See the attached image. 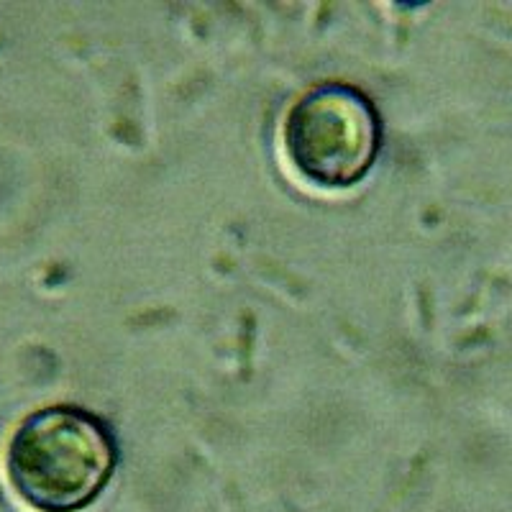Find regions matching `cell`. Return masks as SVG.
<instances>
[{"instance_id": "7a4b0ae2", "label": "cell", "mask_w": 512, "mask_h": 512, "mask_svg": "<svg viewBox=\"0 0 512 512\" xmlns=\"http://www.w3.org/2000/svg\"><path fill=\"white\" fill-rule=\"evenodd\" d=\"M282 146L300 177L341 190L367 175L382 146L377 108L344 82H320L290 105Z\"/></svg>"}, {"instance_id": "6da1fadb", "label": "cell", "mask_w": 512, "mask_h": 512, "mask_svg": "<svg viewBox=\"0 0 512 512\" xmlns=\"http://www.w3.org/2000/svg\"><path fill=\"white\" fill-rule=\"evenodd\" d=\"M116 459V438L103 420L54 405L18 423L6 448V474L34 510L77 512L103 492Z\"/></svg>"}]
</instances>
